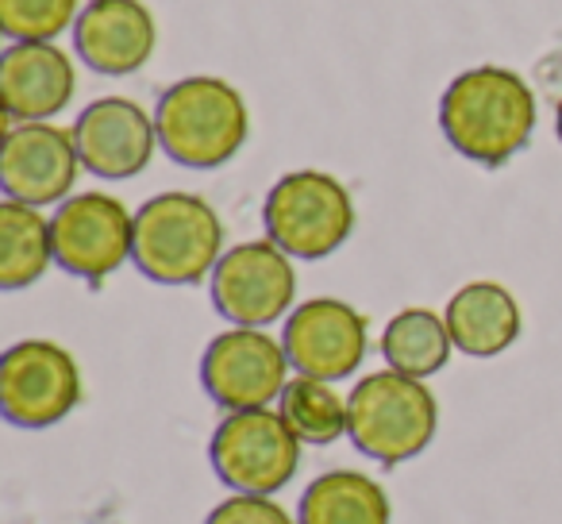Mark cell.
I'll return each instance as SVG.
<instances>
[{
  "label": "cell",
  "mask_w": 562,
  "mask_h": 524,
  "mask_svg": "<svg viewBox=\"0 0 562 524\" xmlns=\"http://www.w3.org/2000/svg\"><path fill=\"white\" fill-rule=\"evenodd\" d=\"M439 127L462 158L505 166L536 132V93L505 66H474L443 89Z\"/></svg>",
  "instance_id": "6da1fadb"
},
{
  "label": "cell",
  "mask_w": 562,
  "mask_h": 524,
  "mask_svg": "<svg viewBox=\"0 0 562 524\" xmlns=\"http://www.w3.org/2000/svg\"><path fill=\"white\" fill-rule=\"evenodd\" d=\"M158 147L189 170H216L243 150L250 135L247 101L224 78H186L155 109Z\"/></svg>",
  "instance_id": "7a4b0ae2"
},
{
  "label": "cell",
  "mask_w": 562,
  "mask_h": 524,
  "mask_svg": "<svg viewBox=\"0 0 562 524\" xmlns=\"http://www.w3.org/2000/svg\"><path fill=\"white\" fill-rule=\"evenodd\" d=\"M224 258L220 212L196 193H158L135 212L132 263L158 286H193L212 278Z\"/></svg>",
  "instance_id": "3957f363"
},
{
  "label": "cell",
  "mask_w": 562,
  "mask_h": 524,
  "mask_svg": "<svg viewBox=\"0 0 562 524\" xmlns=\"http://www.w3.org/2000/svg\"><path fill=\"white\" fill-rule=\"evenodd\" d=\"M347 436L382 467H397L428 451L439 428L436 393L401 370H374L347 393Z\"/></svg>",
  "instance_id": "277c9868"
},
{
  "label": "cell",
  "mask_w": 562,
  "mask_h": 524,
  "mask_svg": "<svg viewBox=\"0 0 562 524\" xmlns=\"http://www.w3.org/2000/svg\"><path fill=\"white\" fill-rule=\"evenodd\" d=\"M266 239L293 258H328L355 232V201L339 178L324 170H293L278 178L262 204Z\"/></svg>",
  "instance_id": "5b68a950"
},
{
  "label": "cell",
  "mask_w": 562,
  "mask_h": 524,
  "mask_svg": "<svg viewBox=\"0 0 562 524\" xmlns=\"http://www.w3.org/2000/svg\"><path fill=\"white\" fill-rule=\"evenodd\" d=\"M301 439L278 409H239L216 424L209 459L232 493H278L301 467Z\"/></svg>",
  "instance_id": "8992f818"
},
{
  "label": "cell",
  "mask_w": 562,
  "mask_h": 524,
  "mask_svg": "<svg viewBox=\"0 0 562 524\" xmlns=\"http://www.w3.org/2000/svg\"><path fill=\"white\" fill-rule=\"evenodd\" d=\"M81 401V370L63 344L20 339L0 359V413L16 428L63 424Z\"/></svg>",
  "instance_id": "52a82bcc"
},
{
  "label": "cell",
  "mask_w": 562,
  "mask_h": 524,
  "mask_svg": "<svg viewBox=\"0 0 562 524\" xmlns=\"http://www.w3.org/2000/svg\"><path fill=\"white\" fill-rule=\"evenodd\" d=\"M297 301L293 255L273 239H247L224 250L212 270V305L235 328H266Z\"/></svg>",
  "instance_id": "ba28073f"
},
{
  "label": "cell",
  "mask_w": 562,
  "mask_h": 524,
  "mask_svg": "<svg viewBox=\"0 0 562 524\" xmlns=\"http://www.w3.org/2000/svg\"><path fill=\"white\" fill-rule=\"evenodd\" d=\"M290 352L262 328L220 332L201 355L204 393L227 413L266 409L290 386Z\"/></svg>",
  "instance_id": "9c48e42d"
},
{
  "label": "cell",
  "mask_w": 562,
  "mask_h": 524,
  "mask_svg": "<svg viewBox=\"0 0 562 524\" xmlns=\"http://www.w3.org/2000/svg\"><path fill=\"white\" fill-rule=\"evenodd\" d=\"M55 263L74 278L104 282L135 250V212L109 193L66 197L50 216Z\"/></svg>",
  "instance_id": "30bf717a"
},
{
  "label": "cell",
  "mask_w": 562,
  "mask_h": 524,
  "mask_svg": "<svg viewBox=\"0 0 562 524\" xmlns=\"http://www.w3.org/2000/svg\"><path fill=\"white\" fill-rule=\"evenodd\" d=\"M81 170L74 127H58L50 120L9 124L0 150V186L9 201L24 204H63L70 197Z\"/></svg>",
  "instance_id": "8fae6325"
},
{
  "label": "cell",
  "mask_w": 562,
  "mask_h": 524,
  "mask_svg": "<svg viewBox=\"0 0 562 524\" xmlns=\"http://www.w3.org/2000/svg\"><path fill=\"white\" fill-rule=\"evenodd\" d=\"M281 344L290 352L297 375L339 382V378H351L367 359V316L339 298L301 301L285 321Z\"/></svg>",
  "instance_id": "7c38bea8"
},
{
  "label": "cell",
  "mask_w": 562,
  "mask_h": 524,
  "mask_svg": "<svg viewBox=\"0 0 562 524\" xmlns=\"http://www.w3.org/2000/svg\"><path fill=\"white\" fill-rule=\"evenodd\" d=\"M81 166L104 181H124L147 170L158 147V127L132 97H101L74 124Z\"/></svg>",
  "instance_id": "4fadbf2b"
},
{
  "label": "cell",
  "mask_w": 562,
  "mask_h": 524,
  "mask_svg": "<svg viewBox=\"0 0 562 524\" xmlns=\"http://www.w3.org/2000/svg\"><path fill=\"white\" fill-rule=\"evenodd\" d=\"M74 43L97 74L124 78L150 63L158 27L143 0H89L74 24Z\"/></svg>",
  "instance_id": "5bb4252c"
},
{
  "label": "cell",
  "mask_w": 562,
  "mask_h": 524,
  "mask_svg": "<svg viewBox=\"0 0 562 524\" xmlns=\"http://www.w3.org/2000/svg\"><path fill=\"white\" fill-rule=\"evenodd\" d=\"M78 70L55 43H12L0 58V101L9 124L50 120L74 101Z\"/></svg>",
  "instance_id": "9a60e30c"
},
{
  "label": "cell",
  "mask_w": 562,
  "mask_h": 524,
  "mask_svg": "<svg viewBox=\"0 0 562 524\" xmlns=\"http://www.w3.org/2000/svg\"><path fill=\"white\" fill-rule=\"evenodd\" d=\"M447 332L470 359H493L520 339L524 316L516 298L501 282H470L447 301Z\"/></svg>",
  "instance_id": "2e32d148"
},
{
  "label": "cell",
  "mask_w": 562,
  "mask_h": 524,
  "mask_svg": "<svg viewBox=\"0 0 562 524\" xmlns=\"http://www.w3.org/2000/svg\"><path fill=\"white\" fill-rule=\"evenodd\" d=\"M393 505L382 482L362 470H328L301 493L297 524H390Z\"/></svg>",
  "instance_id": "e0dca14e"
},
{
  "label": "cell",
  "mask_w": 562,
  "mask_h": 524,
  "mask_svg": "<svg viewBox=\"0 0 562 524\" xmlns=\"http://www.w3.org/2000/svg\"><path fill=\"white\" fill-rule=\"evenodd\" d=\"M55 263V235L50 220L35 204L4 201L0 204V286L24 290L40 282Z\"/></svg>",
  "instance_id": "ac0fdd59"
},
{
  "label": "cell",
  "mask_w": 562,
  "mask_h": 524,
  "mask_svg": "<svg viewBox=\"0 0 562 524\" xmlns=\"http://www.w3.org/2000/svg\"><path fill=\"white\" fill-rule=\"evenodd\" d=\"M454 352V339L447 332V321L431 309H401L382 332V359L390 370H401L408 378H431L447 367Z\"/></svg>",
  "instance_id": "d6986e66"
},
{
  "label": "cell",
  "mask_w": 562,
  "mask_h": 524,
  "mask_svg": "<svg viewBox=\"0 0 562 524\" xmlns=\"http://www.w3.org/2000/svg\"><path fill=\"white\" fill-rule=\"evenodd\" d=\"M278 413L285 416V424L308 447L336 444L339 436H347V421H351L347 393H339L336 382H324V378H308V375L290 378V386L278 398Z\"/></svg>",
  "instance_id": "ffe728a7"
},
{
  "label": "cell",
  "mask_w": 562,
  "mask_h": 524,
  "mask_svg": "<svg viewBox=\"0 0 562 524\" xmlns=\"http://www.w3.org/2000/svg\"><path fill=\"white\" fill-rule=\"evenodd\" d=\"M78 16V0H0V27L12 43H50Z\"/></svg>",
  "instance_id": "44dd1931"
},
{
  "label": "cell",
  "mask_w": 562,
  "mask_h": 524,
  "mask_svg": "<svg viewBox=\"0 0 562 524\" xmlns=\"http://www.w3.org/2000/svg\"><path fill=\"white\" fill-rule=\"evenodd\" d=\"M204 524H297L273 498L262 493H232L209 513Z\"/></svg>",
  "instance_id": "7402d4cb"
},
{
  "label": "cell",
  "mask_w": 562,
  "mask_h": 524,
  "mask_svg": "<svg viewBox=\"0 0 562 524\" xmlns=\"http://www.w3.org/2000/svg\"><path fill=\"white\" fill-rule=\"evenodd\" d=\"M554 132H559V140H562V101H559V112H554Z\"/></svg>",
  "instance_id": "603a6c76"
}]
</instances>
